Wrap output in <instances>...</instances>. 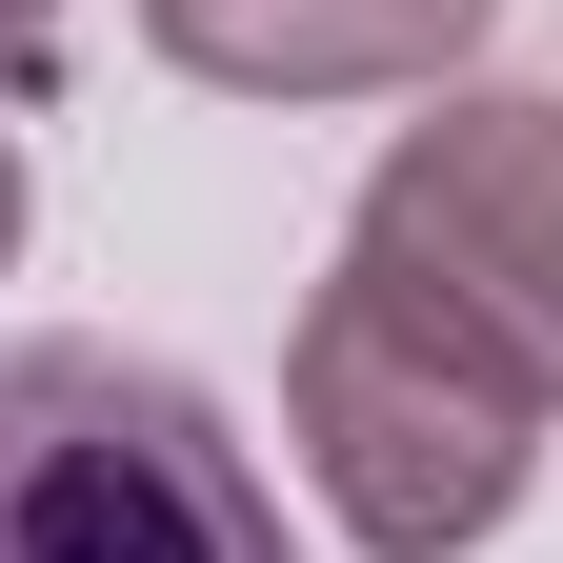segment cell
<instances>
[{"instance_id": "7a4b0ae2", "label": "cell", "mask_w": 563, "mask_h": 563, "mask_svg": "<svg viewBox=\"0 0 563 563\" xmlns=\"http://www.w3.org/2000/svg\"><path fill=\"white\" fill-rule=\"evenodd\" d=\"M0 563H302V543L181 363L0 342Z\"/></svg>"}, {"instance_id": "5b68a950", "label": "cell", "mask_w": 563, "mask_h": 563, "mask_svg": "<svg viewBox=\"0 0 563 563\" xmlns=\"http://www.w3.org/2000/svg\"><path fill=\"white\" fill-rule=\"evenodd\" d=\"M0 262H21V141H0Z\"/></svg>"}, {"instance_id": "3957f363", "label": "cell", "mask_w": 563, "mask_h": 563, "mask_svg": "<svg viewBox=\"0 0 563 563\" xmlns=\"http://www.w3.org/2000/svg\"><path fill=\"white\" fill-rule=\"evenodd\" d=\"M342 242L402 262L443 322H483L563 402V81H443V101L383 141V181H363Z\"/></svg>"}, {"instance_id": "8992f818", "label": "cell", "mask_w": 563, "mask_h": 563, "mask_svg": "<svg viewBox=\"0 0 563 563\" xmlns=\"http://www.w3.org/2000/svg\"><path fill=\"white\" fill-rule=\"evenodd\" d=\"M21 41H41V0H0V60H21Z\"/></svg>"}, {"instance_id": "6da1fadb", "label": "cell", "mask_w": 563, "mask_h": 563, "mask_svg": "<svg viewBox=\"0 0 563 563\" xmlns=\"http://www.w3.org/2000/svg\"><path fill=\"white\" fill-rule=\"evenodd\" d=\"M543 422H563V402L504 363V342L443 322V302H422L402 262H363V242L322 262L302 342H282V443H302L322 523L383 543V563H463V543H504L523 483H543Z\"/></svg>"}, {"instance_id": "277c9868", "label": "cell", "mask_w": 563, "mask_h": 563, "mask_svg": "<svg viewBox=\"0 0 563 563\" xmlns=\"http://www.w3.org/2000/svg\"><path fill=\"white\" fill-rule=\"evenodd\" d=\"M141 41L201 101H443L504 0H141Z\"/></svg>"}, {"instance_id": "52a82bcc", "label": "cell", "mask_w": 563, "mask_h": 563, "mask_svg": "<svg viewBox=\"0 0 563 563\" xmlns=\"http://www.w3.org/2000/svg\"><path fill=\"white\" fill-rule=\"evenodd\" d=\"M504 21H543V41H563V0H504Z\"/></svg>"}]
</instances>
